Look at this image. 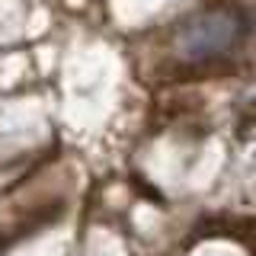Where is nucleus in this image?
<instances>
[{"mask_svg":"<svg viewBox=\"0 0 256 256\" xmlns=\"http://www.w3.org/2000/svg\"><path fill=\"white\" fill-rule=\"evenodd\" d=\"M237 16L228 13V10H212V13H202L189 22L186 29L180 32V54L189 61H198V58H214V54L228 52L237 38Z\"/></svg>","mask_w":256,"mask_h":256,"instance_id":"f257e3e1","label":"nucleus"}]
</instances>
